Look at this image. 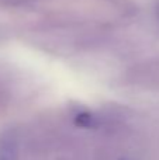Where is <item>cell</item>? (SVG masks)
<instances>
[{
  "label": "cell",
  "mask_w": 159,
  "mask_h": 160,
  "mask_svg": "<svg viewBox=\"0 0 159 160\" xmlns=\"http://www.w3.org/2000/svg\"><path fill=\"white\" fill-rule=\"evenodd\" d=\"M18 148L16 138L10 132H4L0 136V160H17Z\"/></svg>",
  "instance_id": "obj_1"
},
{
  "label": "cell",
  "mask_w": 159,
  "mask_h": 160,
  "mask_svg": "<svg viewBox=\"0 0 159 160\" xmlns=\"http://www.w3.org/2000/svg\"><path fill=\"white\" fill-rule=\"evenodd\" d=\"M75 124L82 128H95L97 125L96 117L90 112H80L75 117Z\"/></svg>",
  "instance_id": "obj_2"
},
{
  "label": "cell",
  "mask_w": 159,
  "mask_h": 160,
  "mask_svg": "<svg viewBox=\"0 0 159 160\" xmlns=\"http://www.w3.org/2000/svg\"><path fill=\"white\" fill-rule=\"evenodd\" d=\"M120 160H128V159H120Z\"/></svg>",
  "instance_id": "obj_3"
},
{
  "label": "cell",
  "mask_w": 159,
  "mask_h": 160,
  "mask_svg": "<svg viewBox=\"0 0 159 160\" xmlns=\"http://www.w3.org/2000/svg\"><path fill=\"white\" fill-rule=\"evenodd\" d=\"M158 16H159V7H158Z\"/></svg>",
  "instance_id": "obj_4"
}]
</instances>
